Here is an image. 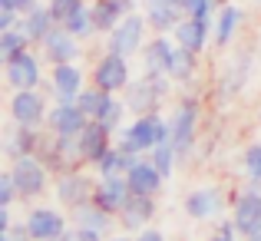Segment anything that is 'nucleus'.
I'll use <instances>...</instances> for the list:
<instances>
[{"label":"nucleus","instance_id":"nucleus-18","mask_svg":"<svg viewBox=\"0 0 261 241\" xmlns=\"http://www.w3.org/2000/svg\"><path fill=\"white\" fill-rule=\"evenodd\" d=\"M175 50V37L172 33H155V37L146 40L139 60H142V73L149 76H169V60H172Z\"/></svg>","mask_w":261,"mask_h":241},{"label":"nucleus","instance_id":"nucleus-1","mask_svg":"<svg viewBox=\"0 0 261 241\" xmlns=\"http://www.w3.org/2000/svg\"><path fill=\"white\" fill-rule=\"evenodd\" d=\"M172 139V132H169V116L162 113H146V116H133V122H126V126L116 132V146L126 149L129 155H149L155 146H162V142Z\"/></svg>","mask_w":261,"mask_h":241},{"label":"nucleus","instance_id":"nucleus-15","mask_svg":"<svg viewBox=\"0 0 261 241\" xmlns=\"http://www.w3.org/2000/svg\"><path fill=\"white\" fill-rule=\"evenodd\" d=\"M228 218L235 222V228L242 231V235H251V231L258 228L261 225V185H248V189L231 195Z\"/></svg>","mask_w":261,"mask_h":241},{"label":"nucleus","instance_id":"nucleus-45","mask_svg":"<svg viewBox=\"0 0 261 241\" xmlns=\"http://www.w3.org/2000/svg\"><path fill=\"white\" fill-rule=\"evenodd\" d=\"M20 17H23V13L4 10V7H0V30H13V26H20Z\"/></svg>","mask_w":261,"mask_h":241},{"label":"nucleus","instance_id":"nucleus-32","mask_svg":"<svg viewBox=\"0 0 261 241\" xmlns=\"http://www.w3.org/2000/svg\"><path fill=\"white\" fill-rule=\"evenodd\" d=\"M30 37H27L20 26H13V30H0V63H10L13 57H20L23 50H30Z\"/></svg>","mask_w":261,"mask_h":241},{"label":"nucleus","instance_id":"nucleus-36","mask_svg":"<svg viewBox=\"0 0 261 241\" xmlns=\"http://www.w3.org/2000/svg\"><path fill=\"white\" fill-rule=\"evenodd\" d=\"M149 159L159 165V172L169 178V175L175 172V165H178V159H182V155H178V149L172 146V142H162V146H155L152 152H149Z\"/></svg>","mask_w":261,"mask_h":241},{"label":"nucleus","instance_id":"nucleus-5","mask_svg":"<svg viewBox=\"0 0 261 241\" xmlns=\"http://www.w3.org/2000/svg\"><path fill=\"white\" fill-rule=\"evenodd\" d=\"M89 83H93V86H99V89H106V93L122 96V93H126V86L133 83V66H129V57L113 53V50H102L99 57H96L93 70H89Z\"/></svg>","mask_w":261,"mask_h":241},{"label":"nucleus","instance_id":"nucleus-30","mask_svg":"<svg viewBox=\"0 0 261 241\" xmlns=\"http://www.w3.org/2000/svg\"><path fill=\"white\" fill-rule=\"evenodd\" d=\"M198 57H202V53H192V50H185V46L175 43L172 60H169V79L172 83H192L198 76V66H202Z\"/></svg>","mask_w":261,"mask_h":241},{"label":"nucleus","instance_id":"nucleus-44","mask_svg":"<svg viewBox=\"0 0 261 241\" xmlns=\"http://www.w3.org/2000/svg\"><path fill=\"white\" fill-rule=\"evenodd\" d=\"M136 241H169V235L162 228H155V225H149V228L136 231Z\"/></svg>","mask_w":261,"mask_h":241},{"label":"nucleus","instance_id":"nucleus-16","mask_svg":"<svg viewBox=\"0 0 261 241\" xmlns=\"http://www.w3.org/2000/svg\"><path fill=\"white\" fill-rule=\"evenodd\" d=\"M76 146H80V159H83V165H96L102 155L109 152V149L116 146V132H113V129H106L102 122L89 119L86 129L76 136Z\"/></svg>","mask_w":261,"mask_h":241},{"label":"nucleus","instance_id":"nucleus-46","mask_svg":"<svg viewBox=\"0 0 261 241\" xmlns=\"http://www.w3.org/2000/svg\"><path fill=\"white\" fill-rule=\"evenodd\" d=\"M13 222H17V218H13V211L10 208H0V231H7Z\"/></svg>","mask_w":261,"mask_h":241},{"label":"nucleus","instance_id":"nucleus-2","mask_svg":"<svg viewBox=\"0 0 261 241\" xmlns=\"http://www.w3.org/2000/svg\"><path fill=\"white\" fill-rule=\"evenodd\" d=\"M198 126H202V99L195 93L182 96L175 102V109L169 113V132H172V146L178 149L182 159H189L198 146Z\"/></svg>","mask_w":261,"mask_h":241},{"label":"nucleus","instance_id":"nucleus-3","mask_svg":"<svg viewBox=\"0 0 261 241\" xmlns=\"http://www.w3.org/2000/svg\"><path fill=\"white\" fill-rule=\"evenodd\" d=\"M182 208L192 222H222V215L231 208V195L225 185H198L182 198Z\"/></svg>","mask_w":261,"mask_h":241},{"label":"nucleus","instance_id":"nucleus-38","mask_svg":"<svg viewBox=\"0 0 261 241\" xmlns=\"http://www.w3.org/2000/svg\"><path fill=\"white\" fill-rule=\"evenodd\" d=\"M225 0H182L185 17H198V20H215V13L222 10Z\"/></svg>","mask_w":261,"mask_h":241},{"label":"nucleus","instance_id":"nucleus-25","mask_svg":"<svg viewBox=\"0 0 261 241\" xmlns=\"http://www.w3.org/2000/svg\"><path fill=\"white\" fill-rule=\"evenodd\" d=\"M89 7H93L96 30L106 37L109 30H116V26L129 17V13L139 10V0H89Z\"/></svg>","mask_w":261,"mask_h":241},{"label":"nucleus","instance_id":"nucleus-20","mask_svg":"<svg viewBox=\"0 0 261 241\" xmlns=\"http://www.w3.org/2000/svg\"><path fill=\"white\" fill-rule=\"evenodd\" d=\"M126 178H129V189L136 195H159L162 185H166V175L159 172V165L149 155H136L133 165L126 169Z\"/></svg>","mask_w":261,"mask_h":241},{"label":"nucleus","instance_id":"nucleus-47","mask_svg":"<svg viewBox=\"0 0 261 241\" xmlns=\"http://www.w3.org/2000/svg\"><path fill=\"white\" fill-rule=\"evenodd\" d=\"M106 241H136V235H129V231H122V235H109Z\"/></svg>","mask_w":261,"mask_h":241},{"label":"nucleus","instance_id":"nucleus-24","mask_svg":"<svg viewBox=\"0 0 261 241\" xmlns=\"http://www.w3.org/2000/svg\"><path fill=\"white\" fill-rule=\"evenodd\" d=\"M46 139V129H33V126H17L13 122L10 129H7V139H4V152L7 159H20V155H37L40 146H43Z\"/></svg>","mask_w":261,"mask_h":241},{"label":"nucleus","instance_id":"nucleus-42","mask_svg":"<svg viewBox=\"0 0 261 241\" xmlns=\"http://www.w3.org/2000/svg\"><path fill=\"white\" fill-rule=\"evenodd\" d=\"M106 238H109V235L93 231V228H76V225L70 228V241H106Z\"/></svg>","mask_w":261,"mask_h":241},{"label":"nucleus","instance_id":"nucleus-23","mask_svg":"<svg viewBox=\"0 0 261 241\" xmlns=\"http://www.w3.org/2000/svg\"><path fill=\"white\" fill-rule=\"evenodd\" d=\"M89 116L76 102H53L50 106V116H46V129L53 136H80L86 129Z\"/></svg>","mask_w":261,"mask_h":241},{"label":"nucleus","instance_id":"nucleus-8","mask_svg":"<svg viewBox=\"0 0 261 241\" xmlns=\"http://www.w3.org/2000/svg\"><path fill=\"white\" fill-rule=\"evenodd\" d=\"M149 30H152V26H149V20H146V13H142V10L129 13L116 30L106 33V50L122 53V57H129V60L139 57L142 46H146V40H149Z\"/></svg>","mask_w":261,"mask_h":241},{"label":"nucleus","instance_id":"nucleus-4","mask_svg":"<svg viewBox=\"0 0 261 241\" xmlns=\"http://www.w3.org/2000/svg\"><path fill=\"white\" fill-rule=\"evenodd\" d=\"M169 83H172L169 76H149V73H142L139 79H133L126 86V93H122L129 113H136V116L159 113L162 102H166V96H169V89H172Z\"/></svg>","mask_w":261,"mask_h":241},{"label":"nucleus","instance_id":"nucleus-9","mask_svg":"<svg viewBox=\"0 0 261 241\" xmlns=\"http://www.w3.org/2000/svg\"><path fill=\"white\" fill-rule=\"evenodd\" d=\"M10 122L17 126H33V129H46V116H50V93L43 89H17L10 93Z\"/></svg>","mask_w":261,"mask_h":241},{"label":"nucleus","instance_id":"nucleus-41","mask_svg":"<svg viewBox=\"0 0 261 241\" xmlns=\"http://www.w3.org/2000/svg\"><path fill=\"white\" fill-rule=\"evenodd\" d=\"M83 4H89V0H46V7H50V13H53V20H57V23H63L73 10H76V7H83Z\"/></svg>","mask_w":261,"mask_h":241},{"label":"nucleus","instance_id":"nucleus-29","mask_svg":"<svg viewBox=\"0 0 261 241\" xmlns=\"http://www.w3.org/2000/svg\"><path fill=\"white\" fill-rule=\"evenodd\" d=\"M57 26V20H53V13H50V7L46 4H37L33 10H27L23 17H20V30L30 37V43L33 46H40L46 40V33Z\"/></svg>","mask_w":261,"mask_h":241},{"label":"nucleus","instance_id":"nucleus-26","mask_svg":"<svg viewBox=\"0 0 261 241\" xmlns=\"http://www.w3.org/2000/svg\"><path fill=\"white\" fill-rule=\"evenodd\" d=\"M248 73H251V50H242L238 57H231V63L225 66L222 79H218V99H235L238 93L245 89L248 83Z\"/></svg>","mask_w":261,"mask_h":241},{"label":"nucleus","instance_id":"nucleus-33","mask_svg":"<svg viewBox=\"0 0 261 241\" xmlns=\"http://www.w3.org/2000/svg\"><path fill=\"white\" fill-rule=\"evenodd\" d=\"M133 165V155L126 152V149H119V146H113L106 155H102L99 162L93 165V172L96 175H126V169Z\"/></svg>","mask_w":261,"mask_h":241},{"label":"nucleus","instance_id":"nucleus-22","mask_svg":"<svg viewBox=\"0 0 261 241\" xmlns=\"http://www.w3.org/2000/svg\"><path fill=\"white\" fill-rule=\"evenodd\" d=\"M215 20H198V17H182V23L172 30L175 43L185 46V50L192 53H205L208 50V43L215 40Z\"/></svg>","mask_w":261,"mask_h":241},{"label":"nucleus","instance_id":"nucleus-31","mask_svg":"<svg viewBox=\"0 0 261 241\" xmlns=\"http://www.w3.org/2000/svg\"><path fill=\"white\" fill-rule=\"evenodd\" d=\"M63 26L73 33L76 40H93V37H99V30H96V20H93V7L83 4V7H76V10L70 13V17L63 20Z\"/></svg>","mask_w":261,"mask_h":241},{"label":"nucleus","instance_id":"nucleus-21","mask_svg":"<svg viewBox=\"0 0 261 241\" xmlns=\"http://www.w3.org/2000/svg\"><path fill=\"white\" fill-rule=\"evenodd\" d=\"M155 215H159V208H155V195H129V202H126V208L119 211V225H122V231H129V235H136V231H142V228H149V225L155 222Z\"/></svg>","mask_w":261,"mask_h":241},{"label":"nucleus","instance_id":"nucleus-37","mask_svg":"<svg viewBox=\"0 0 261 241\" xmlns=\"http://www.w3.org/2000/svg\"><path fill=\"white\" fill-rule=\"evenodd\" d=\"M242 172L251 185H261V142H251L242 152Z\"/></svg>","mask_w":261,"mask_h":241},{"label":"nucleus","instance_id":"nucleus-35","mask_svg":"<svg viewBox=\"0 0 261 241\" xmlns=\"http://www.w3.org/2000/svg\"><path fill=\"white\" fill-rule=\"evenodd\" d=\"M109 96H113V93H106V89H99V86H93V83H86L83 93H80V99H76V106L83 109L89 119H96V116L102 113V106H106Z\"/></svg>","mask_w":261,"mask_h":241},{"label":"nucleus","instance_id":"nucleus-34","mask_svg":"<svg viewBox=\"0 0 261 241\" xmlns=\"http://www.w3.org/2000/svg\"><path fill=\"white\" fill-rule=\"evenodd\" d=\"M126 113H129V106H126V99H119V96H109L106 99V106H102V113L96 116V122H102L106 129H113V132H119L122 126H126Z\"/></svg>","mask_w":261,"mask_h":241},{"label":"nucleus","instance_id":"nucleus-7","mask_svg":"<svg viewBox=\"0 0 261 241\" xmlns=\"http://www.w3.org/2000/svg\"><path fill=\"white\" fill-rule=\"evenodd\" d=\"M7 169H10V175H13V182H17L23 202H33V198L46 195L53 172L46 169V162L40 159V155H20V159H13Z\"/></svg>","mask_w":261,"mask_h":241},{"label":"nucleus","instance_id":"nucleus-17","mask_svg":"<svg viewBox=\"0 0 261 241\" xmlns=\"http://www.w3.org/2000/svg\"><path fill=\"white\" fill-rule=\"evenodd\" d=\"M129 195H133V189H129V178L126 175H96L93 202L102 205L109 215H119V211L126 208Z\"/></svg>","mask_w":261,"mask_h":241},{"label":"nucleus","instance_id":"nucleus-50","mask_svg":"<svg viewBox=\"0 0 261 241\" xmlns=\"http://www.w3.org/2000/svg\"><path fill=\"white\" fill-rule=\"evenodd\" d=\"M0 241H13V238H10V235H0Z\"/></svg>","mask_w":261,"mask_h":241},{"label":"nucleus","instance_id":"nucleus-53","mask_svg":"<svg viewBox=\"0 0 261 241\" xmlns=\"http://www.w3.org/2000/svg\"><path fill=\"white\" fill-rule=\"evenodd\" d=\"M43 4H46V0H43Z\"/></svg>","mask_w":261,"mask_h":241},{"label":"nucleus","instance_id":"nucleus-49","mask_svg":"<svg viewBox=\"0 0 261 241\" xmlns=\"http://www.w3.org/2000/svg\"><path fill=\"white\" fill-rule=\"evenodd\" d=\"M50 241H70V231H66V235H60V238H50Z\"/></svg>","mask_w":261,"mask_h":241},{"label":"nucleus","instance_id":"nucleus-52","mask_svg":"<svg viewBox=\"0 0 261 241\" xmlns=\"http://www.w3.org/2000/svg\"><path fill=\"white\" fill-rule=\"evenodd\" d=\"M258 7H261V0H258Z\"/></svg>","mask_w":261,"mask_h":241},{"label":"nucleus","instance_id":"nucleus-43","mask_svg":"<svg viewBox=\"0 0 261 241\" xmlns=\"http://www.w3.org/2000/svg\"><path fill=\"white\" fill-rule=\"evenodd\" d=\"M37 4H43V0H0V7H4V10H17V13L33 10Z\"/></svg>","mask_w":261,"mask_h":241},{"label":"nucleus","instance_id":"nucleus-40","mask_svg":"<svg viewBox=\"0 0 261 241\" xmlns=\"http://www.w3.org/2000/svg\"><path fill=\"white\" fill-rule=\"evenodd\" d=\"M205 241H245V235L235 228L231 218H222V222H215V228H212V235Z\"/></svg>","mask_w":261,"mask_h":241},{"label":"nucleus","instance_id":"nucleus-39","mask_svg":"<svg viewBox=\"0 0 261 241\" xmlns=\"http://www.w3.org/2000/svg\"><path fill=\"white\" fill-rule=\"evenodd\" d=\"M17 202H23V198H20V189H17V182H13L10 169H4L0 172V208H13Z\"/></svg>","mask_w":261,"mask_h":241},{"label":"nucleus","instance_id":"nucleus-12","mask_svg":"<svg viewBox=\"0 0 261 241\" xmlns=\"http://www.w3.org/2000/svg\"><path fill=\"white\" fill-rule=\"evenodd\" d=\"M37 155L46 162V169H50L53 175H60V172H70V169H83L76 136H53L50 129H46V139H43V146H40Z\"/></svg>","mask_w":261,"mask_h":241},{"label":"nucleus","instance_id":"nucleus-6","mask_svg":"<svg viewBox=\"0 0 261 241\" xmlns=\"http://www.w3.org/2000/svg\"><path fill=\"white\" fill-rule=\"evenodd\" d=\"M43 53H40V46H30V50H23L20 57H13L10 63H4V83L10 93H17V89H40L46 86L43 79Z\"/></svg>","mask_w":261,"mask_h":241},{"label":"nucleus","instance_id":"nucleus-27","mask_svg":"<svg viewBox=\"0 0 261 241\" xmlns=\"http://www.w3.org/2000/svg\"><path fill=\"white\" fill-rule=\"evenodd\" d=\"M242 23H245V10L238 4H231V0H225L222 4V10L215 13V40L212 43L215 46H231L238 40V30H242Z\"/></svg>","mask_w":261,"mask_h":241},{"label":"nucleus","instance_id":"nucleus-19","mask_svg":"<svg viewBox=\"0 0 261 241\" xmlns=\"http://www.w3.org/2000/svg\"><path fill=\"white\" fill-rule=\"evenodd\" d=\"M139 10L146 13L152 33H172L185 17L182 0H139Z\"/></svg>","mask_w":261,"mask_h":241},{"label":"nucleus","instance_id":"nucleus-11","mask_svg":"<svg viewBox=\"0 0 261 241\" xmlns=\"http://www.w3.org/2000/svg\"><path fill=\"white\" fill-rule=\"evenodd\" d=\"M70 222L73 218L66 215V208H60V205H33L23 215V225H27V231H30L33 241H50V238L66 235V231H70Z\"/></svg>","mask_w":261,"mask_h":241},{"label":"nucleus","instance_id":"nucleus-28","mask_svg":"<svg viewBox=\"0 0 261 241\" xmlns=\"http://www.w3.org/2000/svg\"><path fill=\"white\" fill-rule=\"evenodd\" d=\"M70 218H73V225H76V228H93V231H102V235H109V231H113V225L119 222V218L109 215L102 205H96L93 198H89L86 205H80V208H73Z\"/></svg>","mask_w":261,"mask_h":241},{"label":"nucleus","instance_id":"nucleus-10","mask_svg":"<svg viewBox=\"0 0 261 241\" xmlns=\"http://www.w3.org/2000/svg\"><path fill=\"white\" fill-rule=\"evenodd\" d=\"M93 189H96V178L86 172V165L83 169H70V172L53 175V198H57V205L66 208V211L86 205L89 198H93Z\"/></svg>","mask_w":261,"mask_h":241},{"label":"nucleus","instance_id":"nucleus-13","mask_svg":"<svg viewBox=\"0 0 261 241\" xmlns=\"http://www.w3.org/2000/svg\"><path fill=\"white\" fill-rule=\"evenodd\" d=\"M86 86V70L80 63H60L50 66V76H46V93L53 102H76L80 93Z\"/></svg>","mask_w":261,"mask_h":241},{"label":"nucleus","instance_id":"nucleus-51","mask_svg":"<svg viewBox=\"0 0 261 241\" xmlns=\"http://www.w3.org/2000/svg\"><path fill=\"white\" fill-rule=\"evenodd\" d=\"M258 126H261V109H258Z\"/></svg>","mask_w":261,"mask_h":241},{"label":"nucleus","instance_id":"nucleus-48","mask_svg":"<svg viewBox=\"0 0 261 241\" xmlns=\"http://www.w3.org/2000/svg\"><path fill=\"white\" fill-rule=\"evenodd\" d=\"M245 241H261V225H258L255 231H251V235H245Z\"/></svg>","mask_w":261,"mask_h":241},{"label":"nucleus","instance_id":"nucleus-14","mask_svg":"<svg viewBox=\"0 0 261 241\" xmlns=\"http://www.w3.org/2000/svg\"><path fill=\"white\" fill-rule=\"evenodd\" d=\"M40 53H43L46 66H60V63H80L83 60V40H76L63 23H57L46 40L40 43Z\"/></svg>","mask_w":261,"mask_h":241}]
</instances>
